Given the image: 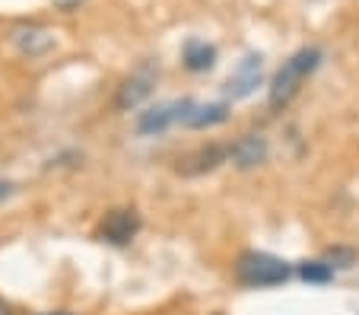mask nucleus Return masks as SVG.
Masks as SVG:
<instances>
[{
  "mask_svg": "<svg viewBox=\"0 0 359 315\" xmlns=\"http://www.w3.org/2000/svg\"><path fill=\"white\" fill-rule=\"evenodd\" d=\"M140 233V217H137V210H111L109 217L99 223V239L109 242V246H128L134 236Z\"/></svg>",
  "mask_w": 359,
  "mask_h": 315,
  "instance_id": "4",
  "label": "nucleus"
},
{
  "mask_svg": "<svg viewBox=\"0 0 359 315\" xmlns=\"http://www.w3.org/2000/svg\"><path fill=\"white\" fill-rule=\"evenodd\" d=\"M48 315H67V312H48Z\"/></svg>",
  "mask_w": 359,
  "mask_h": 315,
  "instance_id": "16",
  "label": "nucleus"
},
{
  "mask_svg": "<svg viewBox=\"0 0 359 315\" xmlns=\"http://www.w3.org/2000/svg\"><path fill=\"white\" fill-rule=\"evenodd\" d=\"M153 86H156V70L149 67V64H143V67L137 70L134 76H128V80H124V86L118 89L115 105H118V109H134V105H140L143 99L153 93Z\"/></svg>",
  "mask_w": 359,
  "mask_h": 315,
  "instance_id": "6",
  "label": "nucleus"
},
{
  "mask_svg": "<svg viewBox=\"0 0 359 315\" xmlns=\"http://www.w3.org/2000/svg\"><path fill=\"white\" fill-rule=\"evenodd\" d=\"M182 64L191 70V74H203V70H210L217 64V48L207 45L201 39H191L182 51Z\"/></svg>",
  "mask_w": 359,
  "mask_h": 315,
  "instance_id": "10",
  "label": "nucleus"
},
{
  "mask_svg": "<svg viewBox=\"0 0 359 315\" xmlns=\"http://www.w3.org/2000/svg\"><path fill=\"white\" fill-rule=\"evenodd\" d=\"M261 74H264V61H261V55H248L236 67V74L229 76V83H226V93H229L232 99L251 96V93L261 86Z\"/></svg>",
  "mask_w": 359,
  "mask_h": 315,
  "instance_id": "5",
  "label": "nucleus"
},
{
  "mask_svg": "<svg viewBox=\"0 0 359 315\" xmlns=\"http://www.w3.org/2000/svg\"><path fill=\"white\" fill-rule=\"evenodd\" d=\"M191 105H194L191 99H178V102L156 105V109L143 112V115L137 118V130H140L143 138H149V134H163L165 128H172V124H178V121L184 124V118H188Z\"/></svg>",
  "mask_w": 359,
  "mask_h": 315,
  "instance_id": "3",
  "label": "nucleus"
},
{
  "mask_svg": "<svg viewBox=\"0 0 359 315\" xmlns=\"http://www.w3.org/2000/svg\"><path fill=\"white\" fill-rule=\"evenodd\" d=\"M290 264L267 252H245L236 261V277L245 287H280L290 281Z\"/></svg>",
  "mask_w": 359,
  "mask_h": 315,
  "instance_id": "2",
  "label": "nucleus"
},
{
  "mask_svg": "<svg viewBox=\"0 0 359 315\" xmlns=\"http://www.w3.org/2000/svg\"><path fill=\"white\" fill-rule=\"evenodd\" d=\"M0 315H10V312H7V306H0Z\"/></svg>",
  "mask_w": 359,
  "mask_h": 315,
  "instance_id": "15",
  "label": "nucleus"
},
{
  "mask_svg": "<svg viewBox=\"0 0 359 315\" xmlns=\"http://www.w3.org/2000/svg\"><path fill=\"white\" fill-rule=\"evenodd\" d=\"M318 64H321V51L318 48L296 51V55H292L290 61L277 70V76H273V83H271V109L273 112L286 109V105L299 96V89L305 86V80L318 70Z\"/></svg>",
  "mask_w": 359,
  "mask_h": 315,
  "instance_id": "1",
  "label": "nucleus"
},
{
  "mask_svg": "<svg viewBox=\"0 0 359 315\" xmlns=\"http://www.w3.org/2000/svg\"><path fill=\"white\" fill-rule=\"evenodd\" d=\"M229 156L238 169H255L258 163L267 159V140L261 134H245L242 140H236L229 147Z\"/></svg>",
  "mask_w": 359,
  "mask_h": 315,
  "instance_id": "8",
  "label": "nucleus"
},
{
  "mask_svg": "<svg viewBox=\"0 0 359 315\" xmlns=\"http://www.w3.org/2000/svg\"><path fill=\"white\" fill-rule=\"evenodd\" d=\"M10 194H13V185H10V182H0V201H7Z\"/></svg>",
  "mask_w": 359,
  "mask_h": 315,
  "instance_id": "13",
  "label": "nucleus"
},
{
  "mask_svg": "<svg viewBox=\"0 0 359 315\" xmlns=\"http://www.w3.org/2000/svg\"><path fill=\"white\" fill-rule=\"evenodd\" d=\"M226 156H229V147L223 144H207L201 147V150H194L191 156H184L182 163H178V175H203V172H213L219 169V166L226 163Z\"/></svg>",
  "mask_w": 359,
  "mask_h": 315,
  "instance_id": "7",
  "label": "nucleus"
},
{
  "mask_svg": "<svg viewBox=\"0 0 359 315\" xmlns=\"http://www.w3.org/2000/svg\"><path fill=\"white\" fill-rule=\"evenodd\" d=\"M55 4H57V7H61V10H74L76 4H80V0H55Z\"/></svg>",
  "mask_w": 359,
  "mask_h": 315,
  "instance_id": "14",
  "label": "nucleus"
},
{
  "mask_svg": "<svg viewBox=\"0 0 359 315\" xmlns=\"http://www.w3.org/2000/svg\"><path fill=\"white\" fill-rule=\"evenodd\" d=\"M325 261L331 267H350L353 261H356V252H353V248H331Z\"/></svg>",
  "mask_w": 359,
  "mask_h": 315,
  "instance_id": "12",
  "label": "nucleus"
},
{
  "mask_svg": "<svg viewBox=\"0 0 359 315\" xmlns=\"http://www.w3.org/2000/svg\"><path fill=\"white\" fill-rule=\"evenodd\" d=\"M229 118V105L226 102H207V105H191L188 118H184V128H213V124H223Z\"/></svg>",
  "mask_w": 359,
  "mask_h": 315,
  "instance_id": "9",
  "label": "nucleus"
},
{
  "mask_svg": "<svg viewBox=\"0 0 359 315\" xmlns=\"http://www.w3.org/2000/svg\"><path fill=\"white\" fill-rule=\"evenodd\" d=\"M299 277L305 283H331L334 281V267L327 261H305L299 264Z\"/></svg>",
  "mask_w": 359,
  "mask_h": 315,
  "instance_id": "11",
  "label": "nucleus"
}]
</instances>
